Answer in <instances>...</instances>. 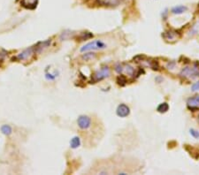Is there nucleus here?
<instances>
[{"mask_svg":"<svg viewBox=\"0 0 199 175\" xmlns=\"http://www.w3.org/2000/svg\"><path fill=\"white\" fill-rule=\"evenodd\" d=\"M106 48V44L102 42L101 40H96L93 42H90L84 46H82L80 50L81 52L84 51H98V50H103Z\"/></svg>","mask_w":199,"mask_h":175,"instance_id":"obj_1","label":"nucleus"},{"mask_svg":"<svg viewBox=\"0 0 199 175\" xmlns=\"http://www.w3.org/2000/svg\"><path fill=\"white\" fill-rule=\"evenodd\" d=\"M109 75H110V69H109V67L108 66H104L99 71L95 73V74L92 77L91 83H96L97 81H100V80L109 77Z\"/></svg>","mask_w":199,"mask_h":175,"instance_id":"obj_2","label":"nucleus"},{"mask_svg":"<svg viewBox=\"0 0 199 175\" xmlns=\"http://www.w3.org/2000/svg\"><path fill=\"white\" fill-rule=\"evenodd\" d=\"M181 75L185 78L191 79V80L198 78L199 77V68H197L195 65L194 67H185L181 70Z\"/></svg>","mask_w":199,"mask_h":175,"instance_id":"obj_3","label":"nucleus"},{"mask_svg":"<svg viewBox=\"0 0 199 175\" xmlns=\"http://www.w3.org/2000/svg\"><path fill=\"white\" fill-rule=\"evenodd\" d=\"M77 124H78V127L82 129V130H86L88 128H90V125H91V120H90V118L88 117V116H85V115H82L78 118L77 120Z\"/></svg>","mask_w":199,"mask_h":175,"instance_id":"obj_4","label":"nucleus"},{"mask_svg":"<svg viewBox=\"0 0 199 175\" xmlns=\"http://www.w3.org/2000/svg\"><path fill=\"white\" fill-rule=\"evenodd\" d=\"M116 113H117V115H118L119 117H120V118H125V117H127V116L129 115V113H130V109H129V107H128L127 105H125V104H120V105L118 106L117 110H116Z\"/></svg>","mask_w":199,"mask_h":175,"instance_id":"obj_5","label":"nucleus"},{"mask_svg":"<svg viewBox=\"0 0 199 175\" xmlns=\"http://www.w3.org/2000/svg\"><path fill=\"white\" fill-rule=\"evenodd\" d=\"M188 107L190 110H198L199 109V96L191 97L187 102Z\"/></svg>","mask_w":199,"mask_h":175,"instance_id":"obj_6","label":"nucleus"},{"mask_svg":"<svg viewBox=\"0 0 199 175\" xmlns=\"http://www.w3.org/2000/svg\"><path fill=\"white\" fill-rule=\"evenodd\" d=\"M33 52H34V49H33L32 47H30V48H28V49L24 50V51H23L22 52H21L20 54H18V55H17V58H18L19 60H26V59H28V58H30V57L32 56Z\"/></svg>","mask_w":199,"mask_h":175,"instance_id":"obj_7","label":"nucleus"},{"mask_svg":"<svg viewBox=\"0 0 199 175\" xmlns=\"http://www.w3.org/2000/svg\"><path fill=\"white\" fill-rule=\"evenodd\" d=\"M97 2L104 6H116L119 5V0H97Z\"/></svg>","mask_w":199,"mask_h":175,"instance_id":"obj_8","label":"nucleus"},{"mask_svg":"<svg viewBox=\"0 0 199 175\" xmlns=\"http://www.w3.org/2000/svg\"><path fill=\"white\" fill-rule=\"evenodd\" d=\"M162 36L166 39V40H175L176 38H178V36H177V32L176 31H167V32H165L164 34H162Z\"/></svg>","mask_w":199,"mask_h":175,"instance_id":"obj_9","label":"nucleus"},{"mask_svg":"<svg viewBox=\"0 0 199 175\" xmlns=\"http://www.w3.org/2000/svg\"><path fill=\"white\" fill-rule=\"evenodd\" d=\"M70 146L72 149H77L81 146V139L78 136H75L70 141Z\"/></svg>","mask_w":199,"mask_h":175,"instance_id":"obj_10","label":"nucleus"},{"mask_svg":"<svg viewBox=\"0 0 199 175\" xmlns=\"http://www.w3.org/2000/svg\"><path fill=\"white\" fill-rule=\"evenodd\" d=\"M0 131H1V133L3 134H5L6 136L12 134V133H13V129L9 125H3L1 127H0Z\"/></svg>","mask_w":199,"mask_h":175,"instance_id":"obj_11","label":"nucleus"},{"mask_svg":"<svg viewBox=\"0 0 199 175\" xmlns=\"http://www.w3.org/2000/svg\"><path fill=\"white\" fill-rule=\"evenodd\" d=\"M50 44V40H47L42 43H39L36 46V51L37 52H41L42 51H43V49L49 47V45Z\"/></svg>","mask_w":199,"mask_h":175,"instance_id":"obj_12","label":"nucleus"},{"mask_svg":"<svg viewBox=\"0 0 199 175\" xmlns=\"http://www.w3.org/2000/svg\"><path fill=\"white\" fill-rule=\"evenodd\" d=\"M186 10H187V7L186 6H175V7H173L172 9V13L173 14H181Z\"/></svg>","mask_w":199,"mask_h":175,"instance_id":"obj_13","label":"nucleus"},{"mask_svg":"<svg viewBox=\"0 0 199 175\" xmlns=\"http://www.w3.org/2000/svg\"><path fill=\"white\" fill-rule=\"evenodd\" d=\"M168 109H169V105H168L167 103H162V104H160V105L158 106V108H157L158 112H160V113H165V112H166L168 111Z\"/></svg>","mask_w":199,"mask_h":175,"instance_id":"obj_14","label":"nucleus"},{"mask_svg":"<svg viewBox=\"0 0 199 175\" xmlns=\"http://www.w3.org/2000/svg\"><path fill=\"white\" fill-rule=\"evenodd\" d=\"M91 37H93V34H91L90 32H83L79 36V39H80V41H85V40H88Z\"/></svg>","mask_w":199,"mask_h":175,"instance_id":"obj_15","label":"nucleus"},{"mask_svg":"<svg viewBox=\"0 0 199 175\" xmlns=\"http://www.w3.org/2000/svg\"><path fill=\"white\" fill-rule=\"evenodd\" d=\"M127 78H126L124 75H119V76L117 77V83H118L119 86L123 87V86H125V85L127 84Z\"/></svg>","mask_w":199,"mask_h":175,"instance_id":"obj_16","label":"nucleus"},{"mask_svg":"<svg viewBox=\"0 0 199 175\" xmlns=\"http://www.w3.org/2000/svg\"><path fill=\"white\" fill-rule=\"evenodd\" d=\"M96 58V54L95 53H91V52H90V53H85V54H83L82 55V58L84 59V60H86V61H90V60H91V59H93V58Z\"/></svg>","mask_w":199,"mask_h":175,"instance_id":"obj_17","label":"nucleus"},{"mask_svg":"<svg viewBox=\"0 0 199 175\" xmlns=\"http://www.w3.org/2000/svg\"><path fill=\"white\" fill-rule=\"evenodd\" d=\"M124 69L123 70H125L126 71V73H127V74H129V75H134V73H135V69L133 68L131 65H125V67H123Z\"/></svg>","mask_w":199,"mask_h":175,"instance_id":"obj_18","label":"nucleus"},{"mask_svg":"<svg viewBox=\"0 0 199 175\" xmlns=\"http://www.w3.org/2000/svg\"><path fill=\"white\" fill-rule=\"evenodd\" d=\"M36 1H37V0H22V4H23V6L28 7L31 5L35 6L36 4Z\"/></svg>","mask_w":199,"mask_h":175,"instance_id":"obj_19","label":"nucleus"},{"mask_svg":"<svg viewBox=\"0 0 199 175\" xmlns=\"http://www.w3.org/2000/svg\"><path fill=\"white\" fill-rule=\"evenodd\" d=\"M57 77H58L57 72H55L54 73H46V74H45V78H46L48 80H54Z\"/></svg>","mask_w":199,"mask_h":175,"instance_id":"obj_20","label":"nucleus"},{"mask_svg":"<svg viewBox=\"0 0 199 175\" xmlns=\"http://www.w3.org/2000/svg\"><path fill=\"white\" fill-rule=\"evenodd\" d=\"M151 67L153 69V70H158L159 69V65H158V62L157 61V60H153V61H151Z\"/></svg>","mask_w":199,"mask_h":175,"instance_id":"obj_21","label":"nucleus"},{"mask_svg":"<svg viewBox=\"0 0 199 175\" xmlns=\"http://www.w3.org/2000/svg\"><path fill=\"white\" fill-rule=\"evenodd\" d=\"M189 132H190V134H191L194 138H195V139H198V138H199V131H197V130L192 128V129L189 130Z\"/></svg>","mask_w":199,"mask_h":175,"instance_id":"obj_22","label":"nucleus"},{"mask_svg":"<svg viewBox=\"0 0 199 175\" xmlns=\"http://www.w3.org/2000/svg\"><path fill=\"white\" fill-rule=\"evenodd\" d=\"M191 90L193 92H199V81L194 83L191 87Z\"/></svg>","mask_w":199,"mask_h":175,"instance_id":"obj_23","label":"nucleus"},{"mask_svg":"<svg viewBox=\"0 0 199 175\" xmlns=\"http://www.w3.org/2000/svg\"><path fill=\"white\" fill-rule=\"evenodd\" d=\"M145 58V56H144V55H138V56H136V57H135L134 58V59L136 61V62H139V61H144V59Z\"/></svg>","mask_w":199,"mask_h":175,"instance_id":"obj_24","label":"nucleus"},{"mask_svg":"<svg viewBox=\"0 0 199 175\" xmlns=\"http://www.w3.org/2000/svg\"><path fill=\"white\" fill-rule=\"evenodd\" d=\"M115 71L117 72V73H120L122 71H123V66L121 65H117L116 66H115Z\"/></svg>","mask_w":199,"mask_h":175,"instance_id":"obj_25","label":"nucleus"},{"mask_svg":"<svg viewBox=\"0 0 199 175\" xmlns=\"http://www.w3.org/2000/svg\"><path fill=\"white\" fill-rule=\"evenodd\" d=\"M3 58H4V55H2L1 53H0V59H3Z\"/></svg>","mask_w":199,"mask_h":175,"instance_id":"obj_26","label":"nucleus"},{"mask_svg":"<svg viewBox=\"0 0 199 175\" xmlns=\"http://www.w3.org/2000/svg\"><path fill=\"white\" fill-rule=\"evenodd\" d=\"M198 120H199V117H198Z\"/></svg>","mask_w":199,"mask_h":175,"instance_id":"obj_27","label":"nucleus"}]
</instances>
